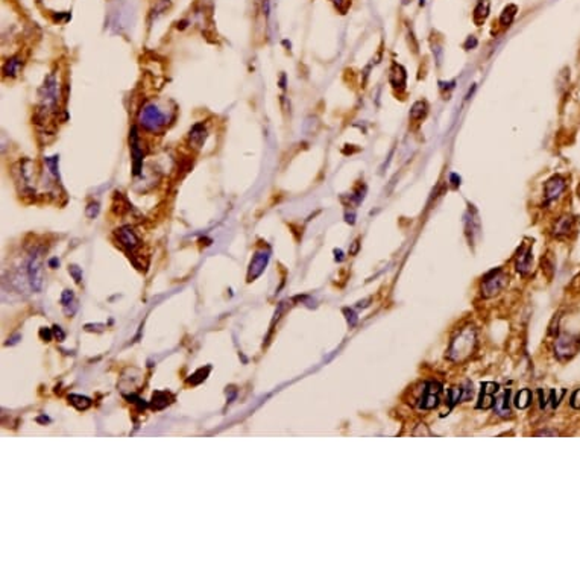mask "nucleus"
Returning a JSON list of instances; mask_svg holds the SVG:
<instances>
[{
	"label": "nucleus",
	"mask_w": 580,
	"mask_h": 580,
	"mask_svg": "<svg viewBox=\"0 0 580 580\" xmlns=\"http://www.w3.org/2000/svg\"><path fill=\"white\" fill-rule=\"evenodd\" d=\"M269 257H271L269 252H265V251L257 252V254L254 255V258H252V261H251V266H249V274H248V279H249V281H252V279H255L257 276H260L261 272L266 269L268 261H269Z\"/></svg>",
	"instance_id": "9"
},
{
	"label": "nucleus",
	"mask_w": 580,
	"mask_h": 580,
	"mask_svg": "<svg viewBox=\"0 0 580 580\" xmlns=\"http://www.w3.org/2000/svg\"><path fill=\"white\" fill-rule=\"evenodd\" d=\"M426 3H427V0H419V6H426Z\"/></svg>",
	"instance_id": "42"
},
{
	"label": "nucleus",
	"mask_w": 580,
	"mask_h": 580,
	"mask_svg": "<svg viewBox=\"0 0 580 580\" xmlns=\"http://www.w3.org/2000/svg\"><path fill=\"white\" fill-rule=\"evenodd\" d=\"M532 260H533V252H532V246H521L519 254L517 257V271L522 275H525L527 272H530L532 269Z\"/></svg>",
	"instance_id": "10"
},
{
	"label": "nucleus",
	"mask_w": 580,
	"mask_h": 580,
	"mask_svg": "<svg viewBox=\"0 0 580 580\" xmlns=\"http://www.w3.org/2000/svg\"><path fill=\"white\" fill-rule=\"evenodd\" d=\"M354 217H356V214H354L353 212H351V213H346V214H345V219H346V222H348V223H351V225H353V223L356 222V219H354Z\"/></svg>",
	"instance_id": "38"
},
{
	"label": "nucleus",
	"mask_w": 580,
	"mask_h": 580,
	"mask_svg": "<svg viewBox=\"0 0 580 580\" xmlns=\"http://www.w3.org/2000/svg\"><path fill=\"white\" fill-rule=\"evenodd\" d=\"M169 404V395L164 392H156L153 394V407L155 409H163Z\"/></svg>",
	"instance_id": "23"
},
{
	"label": "nucleus",
	"mask_w": 580,
	"mask_h": 580,
	"mask_svg": "<svg viewBox=\"0 0 580 580\" xmlns=\"http://www.w3.org/2000/svg\"><path fill=\"white\" fill-rule=\"evenodd\" d=\"M532 402V392L529 389H522L518 392L517 398H515V406L518 409H525L529 407Z\"/></svg>",
	"instance_id": "20"
},
{
	"label": "nucleus",
	"mask_w": 580,
	"mask_h": 580,
	"mask_svg": "<svg viewBox=\"0 0 580 580\" xmlns=\"http://www.w3.org/2000/svg\"><path fill=\"white\" fill-rule=\"evenodd\" d=\"M450 183L454 185V187H459L460 185V177L458 173H451L450 175Z\"/></svg>",
	"instance_id": "35"
},
{
	"label": "nucleus",
	"mask_w": 580,
	"mask_h": 580,
	"mask_svg": "<svg viewBox=\"0 0 580 580\" xmlns=\"http://www.w3.org/2000/svg\"><path fill=\"white\" fill-rule=\"evenodd\" d=\"M129 146H131V158H132V169L134 175H138L143 167V151L140 148V135L138 128L132 126L129 132Z\"/></svg>",
	"instance_id": "5"
},
{
	"label": "nucleus",
	"mask_w": 580,
	"mask_h": 580,
	"mask_svg": "<svg viewBox=\"0 0 580 580\" xmlns=\"http://www.w3.org/2000/svg\"><path fill=\"white\" fill-rule=\"evenodd\" d=\"M169 8V2L167 0H160V2H158V5H156V8L153 9V15L156 17L158 14H161L163 11H166Z\"/></svg>",
	"instance_id": "31"
},
{
	"label": "nucleus",
	"mask_w": 580,
	"mask_h": 580,
	"mask_svg": "<svg viewBox=\"0 0 580 580\" xmlns=\"http://www.w3.org/2000/svg\"><path fill=\"white\" fill-rule=\"evenodd\" d=\"M20 70H22V60H20V57H12V58H9V60L5 62V65H3V73H5L6 76H9V78L17 76V75L20 73Z\"/></svg>",
	"instance_id": "18"
},
{
	"label": "nucleus",
	"mask_w": 580,
	"mask_h": 580,
	"mask_svg": "<svg viewBox=\"0 0 580 580\" xmlns=\"http://www.w3.org/2000/svg\"><path fill=\"white\" fill-rule=\"evenodd\" d=\"M207 138V129L204 126V123H196L195 126L191 128L190 135H188V142L193 148H201Z\"/></svg>",
	"instance_id": "15"
},
{
	"label": "nucleus",
	"mask_w": 580,
	"mask_h": 580,
	"mask_svg": "<svg viewBox=\"0 0 580 580\" xmlns=\"http://www.w3.org/2000/svg\"><path fill=\"white\" fill-rule=\"evenodd\" d=\"M580 340L571 335H562L556 340V353L559 357H571L579 349Z\"/></svg>",
	"instance_id": "8"
},
{
	"label": "nucleus",
	"mask_w": 580,
	"mask_h": 580,
	"mask_svg": "<svg viewBox=\"0 0 580 580\" xmlns=\"http://www.w3.org/2000/svg\"><path fill=\"white\" fill-rule=\"evenodd\" d=\"M571 406L574 409H580V389H577L571 397Z\"/></svg>",
	"instance_id": "33"
},
{
	"label": "nucleus",
	"mask_w": 580,
	"mask_h": 580,
	"mask_svg": "<svg viewBox=\"0 0 580 580\" xmlns=\"http://www.w3.org/2000/svg\"><path fill=\"white\" fill-rule=\"evenodd\" d=\"M482 402L479 404V406L482 407V409H489L492 404H494V397H492V394H486V392H483L482 394V399H480Z\"/></svg>",
	"instance_id": "27"
},
{
	"label": "nucleus",
	"mask_w": 580,
	"mask_h": 580,
	"mask_svg": "<svg viewBox=\"0 0 580 580\" xmlns=\"http://www.w3.org/2000/svg\"><path fill=\"white\" fill-rule=\"evenodd\" d=\"M331 2H333V3H335V5H336V6H337V8H339V9H340L342 12L345 11V8H343V3H346V2H345V0H331Z\"/></svg>",
	"instance_id": "39"
},
{
	"label": "nucleus",
	"mask_w": 580,
	"mask_h": 580,
	"mask_svg": "<svg viewBox=\"0 0 580 580\" xmlns=\"http://www.w3.org/2000/svg\"><path fill=\"white\" fill-rule=\"evenodd\" d=\"M477 44H479V40H477L476 37H474V35H469V37L466 38V41L463 43V47H465L466 50H471V49H476Z\"/></svg>",
	"instance_id": "30"
},
{
	"label": "nucleus",
	"mask_w": 580,
	"mask_h": 580,
	"mask_svg": "<svg viewBox=\"0 0 580 580\" xmlns=\"http://www.w3.org/2000/svg\"><path fill=\"white\" fill-rule=\"evenodd\" d=\"M54 335H55V337H57V339H58L60 342H62V340L65 339V335H64V331H62V330H61L60 327H57V325L54 327Z\"/></svg>",
	"instance_id": "34"
},
{
	"label": "nucleus",
	"mask_w": 580,
	"mask_h": 580,
	"mask_svg": "<svg viewBox=\"0 0 580 580\" xmlns=\"http://www.w3.org/2000/svg\"><path fill=\"white\" fill-rule=\"evenodd\" d=\"M483 388H485L483 392H486V394H495L498 391V384H495V383H485Z\"/></svg>",
	"instance_id": "32"
},
{
	"label": "nucleus",
	"mask_w": 580,
	"mask_h": 580,
	"mask_svg": "<svg viewBox=\"0 0 580 580\" xmlns=\"http://www.w3.org/2000/svg\"><path fill=\"white\" fill-rule=\"evenodd\" d=\"M335 252H336V260L340 261V260H342V251L339 249V251H335Z\"/></svg>",
	"instance_id": "41"
},
{
	"label": "nucleus",
	"mask_w": 580,
	"mask_h": 580,
	"mask_svg": "<svg viewBox=\"0 0 580 580\" xmlns=\"http://www.w3.org/2000/svg\"><path fill=\"white\" fill-rule=\"evenodd\" d=\"M114 234H116L117 242H119L126 251L134 252V251L138 248L140 239H138V236L134 233V230H132L131 226H122V228H119V230H116Z\"/></svg>",
	"instance_id": "7"
},
{
	"label": "nucleus",
	"mask_w": 580,
	"mask_h": 580,
	"mask_svg": "<svg viewBox=\"0 0 580 580\" xmlns=\"http://www.w3.org/2000/svg\"><path fill=\"white\" fill-rule=\"evenodd\" d=\"M490 11V2L489 0H477L476 6H474V12H472V20L476 23V26H482Z\"/></svg>",
	"instance_id": "13"
},
{
	"label": "nucleus",
	"mask_w": 580,
	"mask_h": 580,
	"mask_svg": "<svg viewBox=\"0 0 580 580\" xmlns=\"http://www.w3.org/2000/svg\"><path fill=\"white\" fill-rule=\"evenodd\" d=\"M507 401H509V391H507V389L503 391V392L498 395V398L494 401L495 412H497L500 416H503V418H507L509 415H511V410H509V404H507Z\"/></svg>",
	"instance_id": "16"
},
{
	"label": "nucleus",
	"mask_w": 580,
	"mask_h": 580,
	"mask_svg": "<svg viewBox=\"0 0 580 580\" xmlns=\"http://www.w3.org/2000/svg\"><path fill=\"white\" fill-rule=\"evenodd\" d=\"M427 111H428V105H427V102H426V100H418V102H415V103L412 105L410 114H409V116H410L412 120H421L423 117H426Z\"/></svg>",
	"instance_id": "19"
},
{
	"label": "nucleus",
	"mask_w": 580,
	"mask_h": 580,
	"mask_svg": "<svg viewBox=\"0 0 580 580\" xmlns=\"http://www.w3.org/2000/svg\"><path fill=\"white\" fill-rule=\"evenodd\" d=\"M579 198H580V190H579Z\"/></svg>",
	"instance_id": "43"
},
{
	"label": "nucleus",
	"mask_w": 580,
	"mask_h": 580,
	"mask_svg": "<svg viewBox=\"0 0 580 580\" xmlns=\"http://www.w3.org/2000/svg\"><path fill=\"white\" fill-rule=\"evenodd\" d=\"M68 272H70V275L73 276V279H75V283H81V279H82V271H81V268L79 266H76V265H72V266H68Z\"/></svg>",
	"instance_id": "28"
},
{
	"label": "nucleus",
	"mask_w": 580,
	"mask_h": 580,
	"mask_svg": "<svg viewBox=\"0 0 580 580\" xmlns=\"http://www.w3.org/2000/svg\"><path fill=\"white\" fill-rule=\"evenodd\" d=\"M517 12H518V6L517 5H514V3L507 5L503 9L501 15H500V26H503V28L511 26L514 23V19L517 17Z\"/></svg>",
	"instance_id": "17"
},
{
	"label": "nucleus",
	"mask_w": 580,
	"mask_h": 580,
	"mask_svg": "<svg viewBox=\"0 0 580 580\" xmlns=\"http://www.w3.org/2000/svg\"><path fill=\"white\" fill-rule=\"evenodd\" d=\"M318 125H319V122H318V119H316V117H307L305 122H304L303 129H304L305 134H313L316 131V128H318Z\"/></svg>",
	"instance_id": "25"
},
{
	"label": "nucleus",
	"mask_w": 580,
	"mask_h": 580,
	"mask_svg": "<svg viewBox=\"0 0 580 580\" xmlns=\"http://www.w3.org/2000/svg\"><path fill=\"white\" fill-rule=\"evenodd\" d=\"M44 163H46V166H47V169H49V172H50L52 177H54V178H58V163H60L58 156H49V158H44Z\"/></svg>",
	"instance_id": "22"
},
{
	"label": "nucleus",
	"mask_w": 580,
	"mask_h": 580,
	"mask_svg": "<svg viewBox=\"0 0 580 580\" xmlns=\"http://www.w3.org/2000/svg\"><path fill=\"white\" fill-rule=\"evenodd\" d=\"M99 212H100V205H99V202H97V201H93V202H90L89 205H87V208H85V216L89 217V219H94V217L99 214Z\"/></svg>",
	"instance_id": "24"
},
{
	"label": "nucleus",
	"mask_w": 580,
	"mask_h": 580,
	"mask_svg": "<svg viewBox=\"0 0 580 580\" xmlns=\"http://www.w3.org/2000/svg\"><path fill=\"white\" fill-rule=\"evenodd\" d=\"M507 284V275L501 271H492L489 272L485 279H483V284H482V295L485 298H492L495 296L497 293H500Z\"/></svg>",
	"instance_id": "3"
},
{
	"label": "nucleus",
	"mask_w": 580,
	"mask_h": 580,
	"mask_svg": "<svg viewBox=\"0 0 580 580\" xmlns=\"http://www.w3.org/2000/svg\"><path fill=\"white\" fill-rule=\"evenodd\" d=\"M359 248H360V243H359V240H356L354 243H353V248L349 249V254L351 255H354V254H357V251H359Z\"/></svg>",
	"instance_id": "37"
},
{
	"label": "nucleus",
	"mask_w": 580,
	"mask_h": 580,
	"mask_svg": "<svg viewBox=\"0 0 580 580\" xmlns=\"http://www.w3.org/2000/svg\"><path fill=\"white\" fill-rule=\"evenodd\" d=\"M406 79H407V75H406V70H404V67L397 64V62H394L391 70H389V82L392 84V87H395V89H404V85H406Z\"/></svg>",
	"instance_id": "12"
},
{
	"label": "nucleus",
	"mask_w": 580,
	"mask_h": 580,
	"mask_svg": "<svg viewBox=\"0 0 580 580\" xmlns=\"http://www.w3.org/2000/svg\"><path fill=\"white\" fill-rule=\"evenodd\" d=\"M460 398H462V389L460 388H453L450 391V404H451V406H454V404L458 402Z\"/></svg>",
	"instance_id": "29"
},
{
	"label": "nucleus",
	"mask_w": 580,
	"mask_h": 580,
	"mask_svg": "<svg viewBox=\"0 0 580 580\" xmlns=\"http://www.w3.org/2000/svg\"><path fill=\"white\" fill-rule=\"evenodd\" d=\"M474 343H476V335H474V330L471 327H468L453 340L451 348L448 351V357L454 362L463 360L465 357H468L472 353Z\"/></svg>",
	"instance_id": "2"
},
{
	"label": "nucleus",
	"mask_w": 580,
	"mask_h": 580,
	"mask_svg": "<svg viewBox=\"0 0 580 580\" xmlns=\"http://www.w3.org/2000/svg\"><path fill=\"white\" fill-rule=\"evenodd\" d=\"M573 226H574V217H573V216H568V214H565V216L559 217V219L554 222V226H553V234H554L556 237L568 236V233L573 230Z\"/></svg>",
	"instance_id": "14"
},
{
	"label": "nucleus",
	"mask_w": 580,
	"mask_h": 580,
	"mask_svg": "<svg viewBox=\"0 0 580 580\" xmlns=\"http://www.w3.org/2000/svg\"><path fill=\"white\" fill-rule=\"evenodd\" d=\"M61 304H62V307H68L70 304H75V295H73V292L72 290H64L62 292V295H61Z\"/></svg>",
	"instance_id": "26"
},
{
	"label": "nucleus",
	"mask_w": 580,
	"mask_h": 580,
	"mask_svg": "<svg viewBox=\"0 0 580 580\" xmlns=\"http://www.w3.org/2000/svg\"><path fill=\"white\" fill-rule=\"evenodd\" d=\"M138 122L145 131L160 132L166 126V116L155 103H146L138 113Z\"/></svg>",
	"instance_id": "1"
},
{
	"label": "nucleus",
	"mask_w": 580,
	"mask_h": 580,
	"mask_svg": "<svg viewBox=\"0 0 580 580\" xmlns=\"http://www.w3.org/2000/svg\"><path fill=\"white\" fill-rule=\"evenodd\" d=\"M28 278H29L31 287L38 292L43 284V268H41V255L40 254H33L31 257L29 265H28Z\"/></svg>",
	"instance_id": "6"
},
{
	"label": "nucleus",
	"mask_w": 580,
	"mask_h": 580,
	"mask_svg": "<svg viewBox=\"0 0 580 580\" xmlns=\"http://www.w3.org/2000/svg\"><path fill=\"white\" fill-rule=\"evenodd\" d=\"M68 399L78 410H85L92 406V399L87 397H82V395H70Z\"/></svg>",
	"instance_id": "21"
},
{
	"label": "nucleus",
	"mask_w": 580,
	"mask_h": 580,
	"mask_svg": "<svg viewBox=\"0 0 580 580\" xmlns=\"http://www.w3.org/2000/svg\"><path fill=\"white\" fill-rule=\"evenodd\" d=\"M49 265H50L52 268H54V269H55L57 266H60V260H58V258H52V260L49 261Z\"/></svg>",
	"instance_id": "40"
},
{
	"label": "nucleus",
	"mask_w": 580,
	"mask_h": 580,
	"mask_svg": "<svg viewBox=\"0 0 580 580\" xmlns=\"http://www.w3.org/2000/svg\"><path fill=\"white\" fill-rule=\"evenodd\" d=\"M40 336H41L46 342H49V340L52 339V331L47 330V328H41V330H40Z\"/></svg>",
	"instance_id": "36"
},
{
	"label": "nucleus",
	"mask_w": 580,
	"mask_h": 580,
	"mask_svg": "<svg viewBox=\"0 0 580 580\" xmlns=\"http://www.w3.org/2000/svg\"><path fill=\"white\" fill-rule=\"evenodd\" d=\"M565 188H567L565 178H562L560 175H554V177H551L546 184H544V199H546V204H550V202L556 201L557 198H560V195L565 191Z\"/></svg>",
	"instance_id": "4"
},
{
	"label": "nucleus",
	"mask_w": 580,
	"mask_h": 580,
	"mask_svg": "<svg viewBox=\"0 0 580 580\" xmlns=\"http://www.w3.org/2000/svg\"><path fill=\"white\" fill-rule=\"evenodd\" d=\"M427 392H426V395L423 397V402H421V407L423 409H426V410H430V409H434L437 404H439V398H437V394L441 392V384L439 383H428L427 384Z\"/></svg>",
	"instance_id": "11"
}]
</instances>
